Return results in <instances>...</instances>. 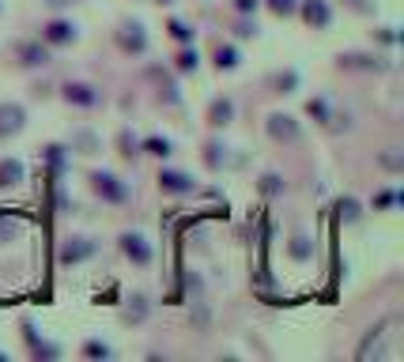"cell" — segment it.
I'll list each match as a JSON object with an SVG mask.
<instances>
[{
	"instance_id": "obj_1",
	"label": "cell",
	"mask_w": 404,
	"mask_h": 362,
	"mask_svg": "<svg viewBox=\"0 0 404 362\" xmlns=\"http://www.w3.org/2000/svg\"><path fill=\"white\" fill-rule=\"evenodd\" d=\"M91 189H95V197H102L106 204H125L128 200V185L110 170H95L91 174Z\"/></svg>"
},
{
	"instance_id": "obj_2",
	"label": "cell",
	"mask_w": 404,
	"mask_h": 362,
	"mask_svg": "<svg viewBox=\"0 0 404 362\" xmlns=\"http://www.w3.org/2000/svg\"><path fill=\"white\" fill-rule=\"evenodd\" d=\"M264 132L276 143H298L302 140V125H298L291 114H269L264 117Z\"/></svg>"
},
{
	"instance_id": "obj_3",
	"label": "cell",
	"mask_w": 404,
	"mask_h": 362,
	"mask_svg": "<svg viewBox=\"0 0 404 362\" xmlns=\"http://www.w3.org/2000/svg\"><path fill=\"white\" fill-rule=\"evenodd\" d=\"M64 102L68 106H79V110H95L102 102V94H99V87L95 83H84V79H72V83H64Z\"/></svg>"
},
{
	"instance_id": "obj_4",
	"label": "cell",
	"mask_w": 404,
	"mask_h": 362,
	"mask_svg": "<svg viewBox=\"0 0 404 362\" xmlns=\"http://www.w3.org/2000/svg\"><path fill=\"white\" fill-rule=\"evenodd\" d=\"M295 15H302V23L306 27H314V30L333 27V8H329V0H298Z\"/></svg>"
},
{
	"instance_id": "obj_5",
	"label": "cell",
	"mask_w": 404,
	"mask_h": 362,
	"mask_svg": "<svg viewBox=\"0 0 404 362\" xmlns=\"http://www.w3.org/2000/svg\"><path fill=\"white\" fill-rule=\"evenodd\" d=\"M114 38H117V46L125 53H136V57L148 53V34H144V27H140V23H133V19L121 23V27L114 30Z\"/></svg>"
},
{
	"instance_id": "obj_6",
	"label": "cell",
	"mask_w": 404,
	"mask_h": 362,
	"mask_svg": "<svg viewBox=\"0 0 404 362\" xmlns=\"http://www.w3.org/2000/svg\"><path fill=\"white\" fill-rule=\"evenodd\" d=\"M27 128V110L19 102H0V140H12Z\"/></svg>"
},
{
	"instance_id": "obj_7",
	"label": "cell",
	"mask_w": 404,
	"mask_h": 362,
	"mask_svg": "<svg viewBox=\"0 0 404 362\" xmlns=\"http://www.w3.org/2000/svg\"><path fill=\"white\" fill-rule=\"evenodd\" d=\"M15 61H19L23 68H46L53 57H50V46L38 38V42H15Z\"/></svg>"
},
{
	"instance_id": "obj_8",
	"label": "cell",
	"mask_w": 404,
	"mask_h": 362,
	"mask_svg": "<svg viewBox=\"0 0 404 362\" xmlns=\"http://www.w3.org/2000/svg\"><path fill=\"white\" fill-rule=\"evenodd\" d=\"M76 38L79 34H76V23L72 19H50L42 27V42L50 46V50H57V46H72Z\"/></svg>"
},
{
	"instance_id": "obj_9",
	"label": "cell",
	"mask_w": 404,
	"mask_h": 362,
	"mask_svg": "<svg viewBox=\"0 0 404 362\" xmlns=\"http://www.w3.org/2000/svg\"><path fill=\"white\" fill-rule=\"evenodd\" d=\"M121 253L128 257V261L136 264V268H148L151 264V245H148V238L144 234H133V230H128V234H121Z\"/></svg>"
},
{
	"instance_id": "obj_10",
	"label": "cell",
	"mask_w": 404,
	"mask_h": 362,
	"mask_svg": "<svg viewBox=\"0 0 404 362\" xmlns=\"http://www.w3.org/2000/svg\"><path fill=\"white\" fill-rule=\"evenodd\" d=\"M159 189L166 192V197H189L193 189H197V181L189 178L185 170H159Z\"/></svg>"
},
{
	"instance_id": "obj_11",
	"label": "cell",
	"mask_w": 404,
	"mask_h": 362,
	"mask_svg": "<svg viewBox=\"0 0 404 362\" xmlns=\"http://www.w3.org/2000/svg\"><path fill=\"white\" fill-rule=\"evenodd\" d=\"M336 64L347 68V72H385V68H389V64L378 57V53H340Z\"/></svg>"
},
{
	"instance_id": "obj_12",
	"label": "cell",
	"mask_w": 404,
	"mask_h": 362,
	"mask_svg": "<svg viewBox=\"0 0 404 362\" xmlns=\"http://www.w3.org/2000/svg\"><path fill=\"white\" fill-rule=\"evenodd\" d=\"M385 355H389V348H385V325L374 328V332H370L367 340L359 343V351H355V359H359V362H370V359L382 362Z\"/></svg>"
},
{
	"instance_id": "obj_13",
	"label": "cell",
	"mask_w": 404,
	"mask_h": 362,
	"mask_svg": "<svg viewBox=\"0 0 404 362\" xmlns=\"http://www.w3.org/2000/svg\"><path fill=\"white\" fill-rule=\"evenodd\" d=\"M23 340H27V348H30V355H35V359H46V362L61 359V348H57V343L38 340V332H35V325H30V321H23Z\"/></svg>"
},
{
	"instance_id": "obj_14",
	"label": "cell",
	"mask_w": 404,
	"mask_h": 362,
	"mask_svg": "<svg viewBox=\"0 0 404 362\" xmlns=\"http://www.w3.org/2000/svg\"><path fill=\"white\" fill-rule=\"evenodd\" d=\"M27 181V166H23V159H0V189H19V185Z\"/></svg>"
},
{
	"instance_id": "obj_15",
	"label": "cell",
	"mask_w": 404,
	"mask_h": 362,
	"mask_svg": "<svg viewBox=\"0 0 404 362\" xmlns=\"http://www.w3.org/2000/svg\"><path fill=\"white\" fill-rule=\"evenodd\" d=\"M234 121V99H212L208 102V125L212 128H227Z\"/></svg>"
},
{
	"instance_id": "obj_16",
	"label": "cell",
	"mask_w": 404,
	"mask_h": 362,
	"mask_svg": "<svg viewBox=\"0 0 404 362\" xmlns=\"http://www.w3.org/2000/svg\"><path fill=\"white\" fill-rule=\"evenodd\" d=\"M91 253H95V245H91V241L76 238V241H68V245L61 249V261H64V264H79V261H87Z\"/></svg>"
},
{
	"instance_id": "obj_17",
	"label": "cell",
	"mask_w": 404,
	"mask_h": 362,
	"mask_svg": "<svg viewBox=\"0 0 404 362\" xmlns=\"http://www.w3.org/2000/svg\"><path fill=\"white\" fill-rule=\"evenodd\" d=\"M223 163H227V143L208 140L204 143V166H208V170H223Z\"/></svg>"
},
{
	"instance_id": "obj_18",
	"label": "cell",
	"mask_w": 404,
	"mask_h": 362,
	"mask_svg": "<svg viewBox=\"0 0 404 362\" xmlns=\"http://www.w3.org/2000/svg\"><path fill=\"white\" fill-rule=\"evenodd\" d=\"M140 151H148V155H155V159H166L174 151V143L166 140V136H148V140H140Z\"/></svg>"
},
{
	"instance_id": "obj_19",
	"label": "cell",
	"mask_w": 404,
	"mask_h": 362,
	"mask_svg": "<svg viewBox=\"0 0 404 362\" xmlns=\"http://www.w3.org/2000/svg\"><path fill=\"white\" fill-rule=\"evenodd\" d=\"M72 151H79V155H95V151H99V136L84 132V128H79V132H72Z\"/></svg>"
},
{
	"instance_id": "obj_20",
	"label": "cell",
	"mask_w": 404,
	"mask_h": 362,
	"mask_svg": "<svg viewBox=\"0 0 404 362\" xmlns=\"http://www.w3.org/2000/svg\"><path fill=\"white\" fill-rule=\"evenodd\" d=\"M215 68L220 72H234L238 68V50H234V46H215Z\"/></svg>"
},
{
	"instance_id": "obj_21",
	"label": "cell",
	"mask_w": 404,
	"mask_h": 362,
	"mask_svg": "<svg viewBox=\"0 0 404 362\" xmlns=\"http://www.w3.org/2000/svg\"><path fill=\"white\" fill-rule=\"evenodd\" d=\"M306 114L318 121V125H325V128L333 125V110H329L325 99H310V102H306Z\"/></svg>"
},
{
	"instance_id": "obj_22",
	"label": "cell",
	"mask_w": 404,
	"mask_h": 362,
	"mask_svg": "<svg viewBox=\"0 0 404 362\" xmlns=\"http://www.w3.org/2000/svg\"><path fill=\"white\" fill-rule=\"evenodd\" d=\"M174 68H177V72H185V76H189V72H197V68H200V53L193 50V46H185V50L174 57Z\"/></svg>"
},
{
	"instance_id": "obj_23",
	"label": "cell",
	"mask_w": 404,
	"mask_h": 362,
	"mask_svg": "<svg viewBox=\"0 0 404 362\" xmlns=\"http://www.w3.org/2000/svg\"><path fill=\"white\" fill-rule=\"evenodd\" d=\"M336 212H340L344 223H359L363 219V208H359V200H355V197H344L340 204H336Z\"/></svg>"
},
{
	"instance_id": "obj_24",
	"label": "cell",
	"mask_w": 404,
	"mask_h": 362,
	"mask_svg": "<svg viewBox=\"0 0 404 362\" xmlns=\"http://www.w3.org/2000/svg\"><path fill=\"white\" fill-rule=\"evenodd\" d=\"M378 163H382L389 174H401V170H404V155H401V148H385L382 155H378Z\"/></svg>"
},
{
	"instance_id": "obj_25",
	"label": "cell",
	"mask_w": 404,
	"mask_h": 362,
	"mask_svg": "<svg viewBox=\"0 0 404 362\" xmlns=\"http://www.w3.org/2000/svg\"><path fill=\"white\" fill-rule=\"evenodd\" d=\"M264 8H269L272 15H280V19H291V15L298 12V0H261Z\"/></svg>"
},
{
	"instance_id": "obj_26",
	"label": "cell",
	"mask_w": 404,
	"mask_h": 362,
	"mask_svg": "<svg viewBox=\"0 0 404 362\" xmlns=\"http://www.w3.org/2000/svg\"><path fill=\"white\" fill-rule=\"evenodd\" d=\"M166 34H171L174 42H182V46H193V30H189V23H182V19L166 23Z\"/></svg>"
},
{
	"instance_id": "obj_27",
	"label": "cell",
	"mask_w": 404,
	"mask_h": 362,
	"mask_svg": "<svg viewBox=\"0 0 404 362\" xmlns=\"http://www.w3.org/2000/svg\"><path fill=\"white\" fill-rule=\"evenodd\" d=\"M117 148H121V155H125V159H136V155H140V140H136L128 128L117 136Z\"/></svg>"
},
{
	"instance_id": "obj_28",
	"label": "cell",
	"mask_w": 404,
	"mask_h": 362,
	"mask_svg": "<svg viewBox=\"0 0 404 362\" xmlns=\"http://www.w3.org/2000/svg\"><path fill=\"white\" fill-rule=\"evenodd\" d=\"M151 79H155L159 87H163V94H166V102H182V94H177V87H174V79H166L159 68H151Z\"/></svg>"
},
{
	"instance_id": "obj_29",
	"label": "cell",
	"mask_w": 404,
	"mask_h": 362,
	"mask_svg": "<svg viewBox=\"0 0 404 362\" xmlns=\"http://www.w3.org/2000/svg\"><path fill=\"white\" fill-rule=\"evenodd\" d=\"M114 351H110V343H102V340H87L84 343V359H110Z\"/></svg>"
},
{
	"instance_id": "obj_30",
	"label": "cell",
	"mask_w": 404,
	"mask_h": 362,
	"mask_svg": "<svg viewBox=\"0 0 404 362\" xmlns=\"http://www.w3.org/2000/svg\"><path fill=\"white\" fill-rule=\"evenodd\" d=\"M272 83H276V91H280V94H291V91L298 87V72H280V76L272 79Z\"/></svg>"
},
{
	"instance_id": "obj_31",
	"label": "cell",
	"mask_w": 404,
	"mask_h": 362,
	"mask_svg": "<svg viewBox=\"0 0 404 362\" xmlns=\"http://www.w3.org/2000/svg\"><path fill=\"white\" fill-rule=\"evenodd\" d=\"M397 192H393V189H382V192H374V212H389V208L393 204H397Z\"/></svg>"
},
{
	"instance_id": "obj_32",
	"label": "cell",
	"mask_w": 404,
	"mask_h": 362,
	"mask_svg": "<svg viewBox=\"0 0 404 362\" xmlns=\"http://www.w3.org/2000/svg\"><path fill=\"white\" fill-rule=\"evenodd\" d=\"M261 192H264V197H276V192H284V181H280V174H264V178H261Z\"/></svg>"
},
{
	"instance_id": "obj_33",
	"label": "cell",
	"mask_w": 404,
	"mask_h": 362,
	"mask_svg": "<svg viewBox=\"0 0 404 362\" xmlns=\"http://www.w3.org/2000/svg\"><path fill=\"white\" fill-rule=\"evenodd\" d=\"M148 317V305H144V299H133V305L125 310V321H144Z\"/></svg>"
},
{
	"instance_id": "obj_34",
	"label": "cell",
	"mask_w": 404,
	"mask_h": 362,
	"mask_svg": "<svg viewBox=\"0 0 404 362\" xmlns=\"http://www.w3.org/2000/svg\"><path fill=\"white\" fill-rule=\"evenodd\" d=\"M291 257H295V261H306V257H310V241L306 238H291Z\"/></svg>"
},
{
	"instance_id": "obj_35",
	"label": "cell",
	"mask_w": 404,
	"mask_h": 362,
	"mask_svg": "<svg viewBox=\"0 0 404 362\" xmlns=\"http://www.w3.org/2000/svg\"><path fill=\"white\" fill-rule=\"evenodd\" d=\"M46 159H50L53 170H61V163H64V148H61V143H50V148H46Z\"/></svg>"
},
{
	"instance_id": "obj_36",
	"label": "cell",
	"mask_w": 404,
	"mask_h": 362,
	"mask_svg": "<svg viewBox=\"0 0 404 362\" xmlns=\"http://www.w3.org/2000/svg\"><path fill=\"white\" fill-rule=\"evenodd\" d=\"M234 34H238V38H253L257 34V23L253 19H238V23H234Z\"/></svg>"
},
{
	"instance_id": "obj_37",
	"label": "cell",
	"mask_w": 404,
	"mask_h": 362,
	"mask_svg": "<svg viewBox=\"0 0 404 362\" xmlns=\"http://www.w3.org/2000/svg\"><path fill=\"white\" fill-rule=\"evenodd\" d=\"M257 8H261V0H234V12L238 15H253Z\"/></svg>"
},
{
	"instance_id": "obj_38",
	"label": "cell",
	"mask_w": 404,
	"mask_h": 362,
	"mask_svg": "<svg viewBox=\"0 0 404 362\" xmlns=\"http://www.w3.org/2000/svg\"><path fill=\"white\" fill-rule=\"evenodd\" d=\"M378 38H382L385 46H393V42H397V30H393V27H382V30H378Z\"/></svg>"
},
{
	"instance_id": "obj_39",
	"label": "cell",
	"mask_w": 404,
	"mask_h": 362,
	"mask_svg": "<svg viewBox=\"0 0 404 362\" xmlns=\"http://www.w3.org/2000/svg\"><path fill=\"white\" fill-rule=\"evenodd\" d=\"M159 4H174V0H159Z\"/></svg>"
}]
</instances>
